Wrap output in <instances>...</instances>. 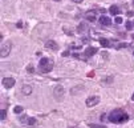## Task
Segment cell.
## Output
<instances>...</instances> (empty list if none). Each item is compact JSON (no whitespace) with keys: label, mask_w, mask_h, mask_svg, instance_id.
Instances as JSON below:
<instances>
[{"label":"cell","mask_w":134,"mask_h":128,"mask_svg":"<svg viewBox=\"0 0 134 128\" xmlns=\"http://www.w3.org/2000/svg\"><path fill=\"white\" fill-rule=\"evenodd\" d=\"M128 120H129V115L125 114L121 108H116L109 114V121H111V123L120 124V123H125Z\"/></svg>","instance_id":"1"},{"label":"cell","mask_w":134,"mask_h":128,"mask_svg":"<svg viewBox=\"0 0 134 128\" xmlns=\"http://www.w3.org/2000/svg\"><path fill=\"white\" fill-rule=\"evenodd\" d=\"M39 69L43 74H48V72H51L53 69V61L51 59H48V57H43L40 60V64H39Z\"/></svg>","instance_id":"2"},{"label":"cell","mask_w":134,"mask_h":128,"mask_svg":"<svg viewBox=\"0 0 134 128\" xmlns=\"http://www.w3.org/2000/svg\"><path fill=\"white\" fill-rule=\"evenodd\" d=\"M9 52H11V43H3L1 44V49H0V55H1V57H6L9 55Z\"/></svg>","instance_id":"3"},{"label":"cell","mask_w":134,"mask_h":128,"mask_svg":"<svg viewBox=\"0 0 134 128\" xmlns=\"http://www.w3.org/2000/svg\"><path fill=\"white\" fill-rule=\"evenodd\" d=\"M98 103H100V97L98 96H90L86 99L85 104L88 105V107H93V105H97Z\"/></svg>","instance_id":"4"},{"label":"cell","mask_w":134,"mask_h":128,"mask_svg":"<svg viewBox=\"0 0 134 128\" xmlns=\"http://www.w3.org/2000/svg\"><path fill=\"white\" fill-rule=\"evenodd\" d=\"M20 121L23 123V124H27V125H35L37 123V120L35 119V117H28V116H21Z\"/></svg>","instance_id":"5"},{"label":"cell","mask_w":134,"mask_h":128,"mask_svg":"<svg viewBox=\"0 0 134 128\" xmlns=\"http://www.w3.org/2000/svg\"><path fill=\"white\" fill-rule=\"evenodd\" d=\"M53 94H54V97H56V99L63 97V95H64V87H63V85H56V87H54Z\"/></svg>","instance_id":"6"},{"label":"cell","mask_w":134,"mask_h":128,"mask_svg":"<svg viewBox=\"0 0 134 128\" xmlns=\"http://www.w3.org/2000/svg\"><path fill=\"white\" fill-rule=\"evenodd\" d=\"M15 79L13 77H4L3 79V85L4 87H6V88H12V87H13L15 85Z\"/></svg>","instance_id":"7"},{"label":"cell","mask_w":134,"mask_h":128,"mask_svg":"<svg viewBox=\"0 0 134 128\" xmlns=\"http://www.w3.org/2000/svg\"><path fill=\"white\" fill-rule=\"evenodd\" d=\"M45 48L47 49H53V51H56V49H58V46H57V43L53 41V40H48V41L45 43Z\"/></svg>","instance_id":"8"},{"label":"cell","mask_w":134,"mask_h":128,"mask_svg":"<svg viewBox=\"0 0 134 128\" xmlns=\"http://www.w3.org/2000/svg\"><path fill=\"white\" fill-rule=\"evenodd\" d=\"M100 23L102 24V26H110L111 24V20H110V17H108V16H101L100 17Z\"/></svg>","instance_id":"9"},{"label":"cell","mask_w":134,"mask_h":128,"mask_svg":"<svg viewBox=\"0 0 134 128\" xmlns=\"http://www.w3.org/2000/svg\"><path fill=\"white\" fill-rule=\"evenodd\" d=\"M89 29V26L86 23H81L80 26L77 27V32L78 34H84V32H86Z\"/></svg>","instance_id":"10"},{"label":"cell","mask_w":134,"mask_h":128,"mask_svg":"<svg viewBox=\"0 0 134 128\" xmlns=\"http://www.w3.org/2000/svg\"><path fill=\"white\" fill-rule=\"evenodd\" d=\"M100 43H101V46L105 47V48H110V47H113L111 41H110V40H108V39H100Z\"/></svg>","instance_id":"11"},{"label":"cell","mask_w":134,"mask_h":128,"mask_svg":"<svg viewBox=\"0 0 134 128\" xmlns=\"http://www.w3.org/2000/svg\"><path fill=\"white\" fill-rule=\"evenodd\" d=\"M96 52H97V48H94V47H88V48L85 49V55H86L88 57H89V56H93Z\"/></svg>","instance_id":"12"},{"label":"cell","mask_w":134,"mask_h":128,"mask_svg":"<svg viewBox=\"0 0 134 128\" xmlns=\"http://www.w3.org/2000/svg\"><path fill=\"white\" fill-rule=\"evenodd\" d=\"M85 17L89 20V21H94V20H96V13H94L93 11H89V12L85 13Z\"/></svg>","instance_id":"13"},{"label":"cell","mask_w":134,"mask_h":128,"mask_svg":"<svg viewBox=\"0 0 134 128\" xmlns=\"http://www.w3.org/2000/svg\"><path fill=\"white\" fill-rule=\"evenodd\" d=\"M109 11H110V13H113V15H118V13H120V8H118L117 6H111L110 8H109Z\"/></svg>","instance_id":"14"},{"label":"cell","mask_w":134,"mask_h":128,"mask_svg":"<svg viewBox=\"0 0 134 128\" xmlns=\"http://www.w3.org/2000/svg\"><path fill=\"white\" fill-rule=\"evenodd\" d=\"M21 91H23V94H24V95H29V94L32 92V88H31V85H24Z\"/></svg>","instance_id":"15"},{"label":"cell","mask_w":134,"mask_h":128,"mask_svg":"<svg viewBox=\"0 0 134 128\" xmlns=\"http://www.w3.org/2000/svg\"><path fill=\"white\" fill-rule=\"evenodd\" d=\"M128 46H129L128 43H118V44H116L114 47H116L117 49H121V48H126Z\"/></svg>","instance_id":"16"},{"label":"cell","mask_w":134,"mask_h":128,"mask_svg":"<svg viewBox=\"0 0 134 128\" xmlns=\"http://www.w3.org/2000/svg\"><path fill=\"white\" fill-rule=\"evenodd\" d=\"M13 112L15 114H21V112H23V107H21V105H16L13 108Z\"/></svg>","instance_id":"17"},{"label":"cell","mask_w":134,"mask_h":128,"mask_svg":"<svg viewBox=\"0 0 134 128\" xmlns=\"http://www.w3.org/2000/svg\"><path fill=\"white\" fill-rule=\"evenodd\" d=\"M6 117H7V111H6V109H1V114H0V120L3 121V120H6Z\"/></svg>","instance_id":"18"},{"label":"cell","mask_w":134,"mask_h":128,"mask_svg":"<svg viewBox=\"0 0 134 128\" xmlns=\"http://www.w3.org/2000/svg\"><path fill=\"white\" fill-rule=\"evenodd\" d=\"M133 26H134V24L131 23V21H126V29H129V31L133 29Z\"/></svg>","instance_id":"19"},{"label":"cell","mask_w":134,"mask_h":128,"mask_svg":"<svg viewBox=\"0 0 134 128\" xmlns=\"http://www.w3.org/2000/svg\"><path fill=\"white\" fill-rule=\"evenodd\" d=\"M90 128H108L105 125H98V124H90Z\"/></svg>","instance_id":"20"},{"label":"cell","mask_w":134,"mask_h":128,"mask_svg":"<svg viewBox=\"0 0 134 128\" xmlns=\"http://www.w3.org/2000/svg\"><path fill=\"white\" fill-rule=\"evenodd\" d=\"M114 21H116V23H117V24H121V23H122V17L117 16V17H116V20H114Z\"/></svg>","instance_id":"21"},{"label":"cell","mask_w":134,"mask_h":128,"mask_svg":"<svg viewBox=\"0 0 134 128\" xmlns=\"http://www.w3.org/2000/svg\"><path fill=\"white\" fill-rule=\"evenodd\" d=\"M128 16H129V17L134 16V12H133V11H129V12H128Z\"/></svg>","instance_id":"22"},{"label":"cell","mask_w":134,"mask_h":128,"mask_svg":"<svg viewBox=\"0 0 134 128\" xmlns=\"http://www.w3.org/2000/svg\"><path fill=\"white\" fill-rule=\"evenodd\" d=\"M28 72H33V67H32V66L28 67Z\"/></svg>","instance_id":"23"},{"label":"cell","mask_w":134,"mask_h":128,"mask_svg":"<svg viewBox=\"0 0 134 128\" xmlns=\"http://www.w3.org/2000/svg\"><path fill=\"white\" fill-rule=\"evenodd\" d=\"M72 1H73V3H82V0H72Z\"/></svg>","instance_id":"24"},{"label":"cell","mask_w":134,"mask_h":128,"mask_svg":"<svg viewBox=\"0 0 134 128\" xmlns=\"http://www.w3.org/2000/svg\"><path fill=\"white\" fill-rule=\"evenodd\" d=\"M16 27H19V28H20V27H23V23H21V21H19V23L16 24Z\"/></svg>","instance_id":"25"},{"label":"cell","mask_w":134,"mask_h":128,"mask_svg":"<svg viewBox=\"0 0 134 128\" xmlns=\"http://www.w3.org/2000/svg\"><path fill=\"white\" fill-rule=\"evenodd\" d=\"M131 100H133V101H134V94H133V96H131Z\"/></svg>","instance_id":"26"},{"label":"cell","mask_w":134,"mask_h":128,"mask_svg":"<svg viewBox=\"0 0 134 128\" xmlns=\"http://www.w3.org/2000/svg\"><path fill=\"white\" fill-rule=\"evenodd\" d=\"M54 1H60V0H54Z\"/></svg>","instance_id":"27"},{"label":"cell","mask_w":134,"mask_h":128,"mask_svg":"<svg viewBox=\"0 0 134 128\" xmlns=\"http://www.w3.org/2000/svg\"><path fill=\"white\" fill-rule=\"evenodd\" d=\"M133 6H134V0H133Z\"/></svg>","instance_id":"28"},{"label":"cell","mask_w":134,"mask_h":128,"mask_svg":"<svg viewBox=\"0 0 134 128\" xmlns=\"http://www.w3.org/2000/svg\"><path fill=\"white\" fill-rule=\"evenodd\" d=\"M133 55H134V52H133Z\"/></svg>","instance_id":"29"}]
</instances>
